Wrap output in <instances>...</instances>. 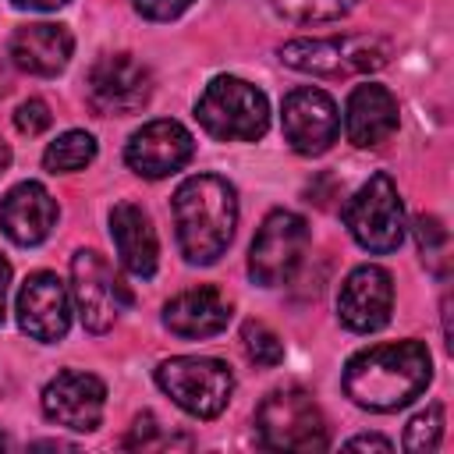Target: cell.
Returning <instances> with one entry per match:
<instances>
[{"mask_svg":"<svg viewBox=\"0 0 454 454\" xmlns=\"http://www.w3.org/2000/svg\"><path fill=\"white\" fill-rule=\"evenodd\" d=\"M433 380V358L422 340L372 344L348 358L344 394L365 411H397Z\"/></svg>","mask_w":454,"mask_h":454,"instance_id":"6da1fadb","label":"cell"},{"mask_svg":"<svg viewBox=\"0 0 454 454\" xmlns=\"http://www.w3.org/2000/svg\"><path fill=\"white\" fill-rule=\"evenodd\" d=\"M255 429L270 450L312 454V450H326L330 443L319 404L312 401V394L298 387H280L266 394L255 411Z\"/></svg>","mask_w":454,"mask_h":454,"instance_id":"5b68a950","label":"cell"},{"mask_svg":"<svg viewBox=\"0 0 454 454\" xmlns=\"http://www.w3.org/2000/svg\"><path fill=\"white\" fill-rule=\"evenodd\" d=\"M7 167H11V145H7L4 138H0V174H4Z\"/></svg>","mask_w":454,"mask_h":454,"instance_id":"1f68e13d","label":"cell"},{"mask_svg":"<svg viewBox=\"0 0 454 454\" xmlns=\"http://www.w3.org/2000/svg\"><path fill=\"white\" fill-rule=\"evenodd\" d=\"M174 443H181V447H192V440H188V436H181V440L167 436V433H163V426L156 422V415H149V411H142V415L135 419V426H131V433H128V440H124V447H135V450L174 447Z\"/></svg>","mask_w":454,"mask_h":454,"instance_id":"d4e9b609","label":"cell"},{"mask_svg":"<svg viewBox=\"0 0 454 454\" xmlns=\"http://www.w3.org/2000/svg\"><path fill=\"white\" fill-rule=\"evenodd\" d=\"M443 440V404H429L404 429V450H436Z\"/></svg>","mask_w":454,"mask_h":454,"instance_id":"603a6c76","label":"cell"},{"mask_svg":"<svg viewBox=\"0 0 454 454\" xmlns=\"http://www.w3.org/2000/svg\"><path fill=\"white\" fill-rule=\"evenodd\" d=\"M415 238H419V252H422V262H440L443 252H447V227L436 220V216H419L415 220Z\"/></svg>","mask_w":454,"mask_h":454,"instance_id":"484cf974","label":"cell"},{"mask_svg":"<svg viewBox=\"0 0 454 454\" xmlns=\"http://www.w3.org/2000/svg\"><path fill=\"white\" fill-rule=\"evenodd\" d=\"M106 408V387L92 372L64 369L43 387V411L50 422L74 429V433H92L103 422Z\"/></svg>","mask_w":454,"mask_h":454,"instance_id":"7c38bea8","label":"cell"},{"mask_svg":"<svg viewBox=\"0 0 454 454\" xmlns=\"http://www.w3.org/2000/svg\"><path fill=\"white\" fill-rule=\"evenodd\" d=\"M340 114L337 103L312 85L291 89L284 96V138L301 156H319L337 142Z\"/></svg>","mask_w":454,"mask_h":454,"instance_id":"8fae6325","label":"cell"},{"mask_svg":"<svg viewBox=\"0 0 454 454\" xmlns=\"http://www.w3.org/2000/svg\"><path fill=\"white\" fill-rule=\"evenodd\" d=\"M96 160V138L89 131H64L57 142L46 145L43 167L50 174H74Z\"/></svg>","mask_w":454,"mask_h":454,"instance_id":"44dd1931","label":"cell"},{"mask_svg":"<svg viewBox=\"0 0 454 454\" xmlns=\"http://www.w3.org/2000/svg\"><path fill=\"white\" fill-rule=\"evenodd\" d=\"M14 7H25V11H57L64 7L67 0H11Z\"/></svg>","mask_w":454,"mask_h":454,"instance_id":"4dcf8cb0","label":"cell"},{"mask_svg":"<svg viewBox=\"0 0 454 454\" xmlns=\"http://www.w3.org/2000/svg\"><path fill=\"white\" fill-rule=\"evenodd\" d=\"M7 284H11V262L0 255V323L7 316Z\"/></svg>","mask_w":454,"mask_h":454,"instance_id":"f546056e","label":"cell"},{"mask_svg":"<svg viewBox=\"0 0 454 454\" xmlns=\"http://www.w3.org/2000/svg\"><path fill=\"white\" fill-rule=\"evenodd\" d=\"M85 96L96 114L103 117H124L149 103L153 96V74L142 60L131 53H106L99 57L85 74Z\"/></svg>","mask_w":454,"mask_h":454,"instance_id":"30bf717a","label":"cell"},{"mask_svg":"<svg viewBox=\"0 0 454 454\" xmlns=\"http://www.w3.org/2000/svg\"><path fill=\"white\" fill-rule=\"evenodd\" d=\"M231 323V301L216 287H192L181 291L163 305V326L177 337H216Z\"/></svg>","mask_w":454,"mask_h":454,"instance_id":"ffe728a7","label":"cell"},{"mask_svg":"<svg viewBox=\"0 0 454 454\" xmlns=\"http://www.w3.org/2000/svg\"><path fill=\"white\" fill-rule=\"evenodd\" d=\"M348 142L358 149H376L397 131V99L387 85H355L344 106Z\"/></svg>","mask_w":454,"mask_h":454,"instance_id":"e0dca14e","label":"cell"},{"mask_svg":"<svg viewBox=\"0 0 454 454\" xmlns=\"http://www.w3.org/2000/svg\"><path fill=\"white\" fill-rule=\"evenodd\" d=\"M309 248V223L291 209H273L248 248V277L259 287H280L294 277Z\"/></svg>","mask_w":454,"mask_h":454,"instance_id":"ba28073f","label":"cell"},{"mask_svg":"<svg viewBox=\"0 0 454 454\" xmlns=\"http://www.w3.org/2000/svg\"><path fill=\"white\" fill-rule=\"evenodd\" d=\"M131 4H135V11H138L142 18H149V21H170V18H177L181 11H188L192 0H131Z\"/></svg>","mask_w":454,"mask_h":454,"instance_id":"83f0119b","label":"cell"},{"mask_svg":"<svg viewBox=\"0 0 454 454\" xmlns=\"http://www.w3.org/2000/svg\"><path fill=\"white\" fill-rule=\"evenodd\" d=\"M195 117L220 142H255L270 128V103L245 78L220 74L199 96Z\"/></svg>","mask_w":454,"mask_h":454,"instance_id":"3957f363","label":"cell"},{"mask_svg":"<svg viewBox=\"0 0 454 454\" xmlns=\"http://www.w3.org/2000/svg\"><path fill=\"white\" fill-rule=\"evenodd\" d=\"M174 227L181 255L195 266L216 262L238 227V192L227 177L195 174L174 192Z\"/></svg>","mask_w":454,"mask_h":454,"instance_id":"7a4b0ae2","label":"cell"},{"mask_svg":"<svg viewBox=\"0 0 454 454\" xmlns=\"http://www.w3.org/2000/svg\"><path fill=\"white\" fill-rule=\"evenodd\" d=\"M390 309H394V280L383 266H355L337 294V316L348 330L355 333H372L383 330L390 323Z\"/></svg>","mask_w":454,"mask_h":454,"instance_id":"5bb4252c","label":"cell"},{"mask_svg":"<svg viewBox=\"0 0 454 454\" xmlns=\"http://www.w3.org/2000/svg\"><path fill=\"white\" fill-rule=\"evenodd\" d=\"M110 238L114 248L124 262V270L138 280H149L156 273V259H160V241L153 231V220L142 206L135 202H117L110 209Z\"/></svg>","mask_w":454,"mask_h":454,"instance_id":"d6986e66","label":"cell"},{"mask_svg":"<svg viewBox=\"0 0 454 454\" xmlns=\"http://www.w3.org/2000/svg\"><path fill=\"white\" fill-rule=\"evenodd\" d=\"M50 121H53V114H50V106L43 99H25L18 106V114H14V124H18L21 135H43L50 128Z\"/></svg>","mask_w":454,"mask_h":454,"instance_id":"4316f807","label":"cell"},{"mask_svg":"<svg viewBox=\"0 0 454 454\" xmlns=\"http://www.w3.org/2000/svg\"><path fill=\"white\" fill-rule=\"evenodd\" d=\"M156 383L177 408L195 419H216L234 394V376L227 362L202 355H177L160 362Z\"/></svg>","mask_w":454,"mask_h":454,"instance_id":"8992f818","label":"cell"},{"mask_svg":"<svg viewBox=\"0 0 454 454\" xmlns=\"http://www.w3.org/2000/svg\"><path fill=\"white\" fill-rule=\"evenodd\" d=\"M71 50H74V39L64 25H53V21H32V25H21L14 35H11V64L18 71H28V74H39V78H53L67 67L71 60Z\"/></svg>","mask_w":454,"mask_h":454,"instance_id":"ac0fdd59","label":"cell"},{"mask_svg":"<svg viewBox=\"0 0 454 454\" xmlns=\"http://www.w3.org/2000/svg\"><path fill=\"white\" fill-rule=\"evenodd\" d=\"M241 348H245L248 362H255V365H262V369H273V365L284 362V344H280V337H277L266 323L248 319V323L241 326Z\"/></svg>","mask_w":454,"mask_h":454,"instance_id":"7402d4cb","label":"cell"},{"mask_svg":"<svg viewBox=\"0 0 454 454\" xmlns=\"http://www.w3.org/2000/svg\"><path fill=\"white\" fill-rule=\"evenodd\" d=\"M195 153V138L184 124L177 121H149L142 124L128 145H124V160L128 167L138 174V177H149V181H160V177H170L177 174Z\"/></svg>","mask_w":454,"mask_h":454,"instance_id":"4fadbf2b","label":"cell"},{"mask_svg":"<svg viewBox=\"0 0 454 454\" xmlns=\"http://www.w3.org/2000/svg\"><path fill=\"white\" fill-rule=\"evenodd\" d=\"M4 447H7V440H4V433H0V450H4Z\"/></svg>","mask_w":454,"mask_h":454,"instance_id":"d6a6232c","label":"cell"},{"mask_svg":"<svg viewBox=\"0 0 454 454\" xmlns=\"http://www.w3.org/2000/svg\"><path fill=\"white\" fill-rule=\"evenodd\" d=\"M71 298L89 333H106L117 323L121 309L131 301L114 266L99 252H85V248L74 252L71 259Z\"/></svg>","mask_w":454,"mask_h":454,"instance_id":"9c48e42d","label":"cell"},{"mask_svg":"<svg viewBox=\"0 0 454 454\" xmlns=\"http://www.w3.org/2000/svg\"><path fill=\"white\" fill-rule=\"evenodd\" d=\"M273 7L294 21H333L355 7V0H273Z\"/></svg>","mask_w":454,"mask_h":454,"instance_id":"cb8c5ba5","label":"cell"},{"mask_svg":"<svg viewBox=\"0 0 454 454\" xmlns=\"http://www.w3.org/2000/svg\"><path fill=\"white\" fill-rule=\"evenodd\" d=\"M280 60L294 71L319 78H351L380 71L390 60V46L380 35H323V39H291L280 46Z\"/></svg>","mask_w":454,"mask_h":454,"instance_id":"277c9868","label":"cell"},{"mask_svg":"<svg viewBox=\"0 0 454 454\" xmlns=\"http://www.w3.org/2000/svg\"><path fill=\"white\" fill-rule=\"evenodd\" d=\"M348 447H351V450H383V454L394 450V443H390L387 436H376V433H369V436H351Z\"/></svg>","mask_w":454,"mask_h":454,"instance_id":"f1b7e54d","label":"cell"},{"mask_svg":"<svg viewBox=\"0 0 454 454\" xmlns=\"http://www.w3.org/2000/svg\"><path fill=\"white\" fill-rule=\"evenodd\" d=\"M0 227L14 245H39L57 227V202L39 181L14 184L0 202Z\"/></svg>","mask_w":454,"mask_h":454,"instance_id":"2e32d148","label":"cell"},{"mask_svg":"<svg viewBox=\"0 0 454 454\" xmlns=\"http://www.w3.org/2000/svg\"><path fill=\"white\" fill-rule=\"evenodd\" d=\"M344 227L365 252H394L404 241V206L387 174H372L344 206Z\"/></svg>","mask_w":454,"mask_h":454,"instance_id":"52a82bcc","label":"cell"},{"mask_svg":"<svg viewBox=\"0 0 454 454\" xmlns=\"http://www.w3.org/2000/svg\"><path fill=\"white\" fill-rule=\"evenodd\" d=\"M18 326L43 344H53L71 326V294L57 273H32L18 291Z\"/></svg>","mask_w":454,"mask_h":454,"instance_id":"9a60e30c","label":"cell"}]
</instances>
